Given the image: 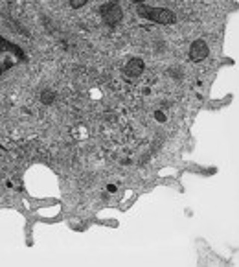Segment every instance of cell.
<instances>
[{"label": "cell", "instance_id": "6da1fadb", "mask_svg": "<svg viewBox=\"0 0 239 267\" xmlns=\"http://www.w3.org/2000/svg\"><path fill=\"white\" fill-rule=\"evenodd\" d=\"M138 13H142L143 17L151 18V20H156V22H162V24H173L177 17L169 9H153V7H145L140 6L138 7Z\"/></svg>", "mask_w": 239, "mask_h": 267}, {"label": "cell", "instance_id": "7a4b0ae2", "mask_svg": "<svg viewBox=\"0 0 239 267\" xmlns=\"http://www.w3.org/2000/svg\"><path fill=\"white\" fill-rule=\"evenodd\" d=\"M102 13H103V20H105L109 26H116L120 20H121V7H120L118 4H114V2L105 4V6L102 7Z\"/></svg>", "mask_w": 239, "mask_h": 267}, {"label": "cell", "instance_id": "3957f363", "mask_svg": "<svg viewBox=\"0 0 239 267\" xmlns=\"http://www.w3.org/2000/svg\"><path fill=\"white\" fill-rule=\"evenodd\" d=\"M208 54H210V48L204 41H195V43L191 44V48H190L191 61H197V63L199 61H204L208 57Z\"/></svg>", "mask_w": 239, "mask_h": 267}, {"label": "cell", "instance_id": "277c9868", "mask_svg": "<svg viewBox=\"0 0 239 267\" xmlns=\"http://www.w3.org/2000/svg\"><path fill=\"white\" fill-rule=\"evenodd\" d=\"M143 68H145L143 61L134 57V59H131L125 65V74L129 76V78H140V76L143 74Z\"/></svg>", "mask_w": 239, "mask_h": 267}, {"label": "cell", "instance_id": "5b68a950", "mask_svg": "<svg viewBox=\"0 0 239 267\" xmlns=\"http://www.w3.org/2000/svg\"><path fill=\"white\" fill-rule=\"evenodd\" d=\"M54 100H55V94L52 91H44V92H42V104L50 105V104H54Z\"/></svg>", "mask_w": 239, "mask_h": 267}, {"label": "cell", "instance_id": "8992f818", "mask_svg": "<svg viewBox=\"0 0 239 267\" xmlns=\"http://www.w3.org/2000/svg\"><path fill=\"white\" fill-rule=\"evenodd\" d=\"M87 0H72V6L74 7H79V6H83Z\"/></svg>", "mask_w": 239, "mask_h": 267}, {"label": "cell", "instance_id": "52a82bcc", "mask_svg": "<svg viewBox=\"0 0 239 267\" xmlns=\"http://www.w3.org/2000/svg\"><path fill=\"white\" fill-rule=\"evenodd\" d=\"M132 2H136V4H142L143 0H132Z\"/></svg>", "mask_w": 239, "mask_h": 267}]
</instances>
